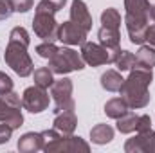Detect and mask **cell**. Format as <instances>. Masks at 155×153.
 I'll list each match as a JSON object with an SVG mask.
<instances>
[{
    "label": "cell",
    "mask_w": 155,
    "mask_h": 153,
    "mask_svg": "<svg viewBox=\"0 0 155 153\" xmlns=\"http://www.w3.org/2000/svg\"><path fill=\"white\" fill-rule=\"evenodd\" d=\"M101 24L103 27H110V29H121V15L116 7H108L101 13Z\"/></svg>",
    "instance_id": "cb8c5ba5"
},
{
    "label": "cell",
    "mask_w": 155,
    "mask_h": 153,
    "mask_svg": "<svg viewBox=\"0 0 155 153\" xmlns=\"http://www.w3.org/2000/svg\"><path fill=\"white\" fill-rule=\"evenodd\" d=\"M51 2H52V4L58 7V11H60V9H63V5H65V2H67V0H51Z\"/></svg>",
    "instance_id": "836d02e7"
},
{
    "label": "cell",
    "mask_w": 155,
    "mask_h": 153,
    "mask_svg": "<svg viewBox=\"0 0 155 153\" xmlns=\"http://www.w3.org/2000/svg\"><path fill=\"white\" fill-rule=\"evenodd\" d=\"M49 69L52 70V74H69L74 70H83L85 69V61L81 58V54L71 49V47H58V50L54 52L52 58H49Z\"/></svg>",
    "instance_id": "3957f363"
},
{
    "label": "cell",
    "mask_w": 155,
    "mask_h": 153,
    "mask_svg": "<svg viewBox=\"0 0 155 153\" xmlns=\"http://www.w3.org/2000/svg\"><path fill=\"white\" fill-rule=\"evenodd\" d=\"M152 81H153L152 69L143 67V65H135L130 70V76L124 79V83H123V86L119 90L121 97L134 110L144 108L152 99V96L148 92V86L152 85Z\"/></svg>",
    "instance_id": "6da1fadb"
},
{
    "label": "cell",
    "mask_w": 155,
    "mask_h": 153,
    "mask_svg": "<svg viewBox=\"0 0 155 153\" xmlns=\"http://www.w3.org/2000/svg\"><path fill=\"white\" fill-rule=\"evenodd\" d=\"M51 96L54 99V114L65 112V110H74V99H72V79L69 77H60L54 79L51 86Z\"/></svg>",
    "instance_id": "8992f818"
},
{
    "label": "cell",
    "mask_w": 155,
    "mask_h": 153,
    "mask_svg": "<svg viewBox=\"0 0 155 153\" xmlns=\"http://www.w3.org/2000/svg\"><path fill=\"white\" fill-rule=\"evenodd\" d=\"M97 38L99 43L107 49H117L119 47V41H121V34L117 29H110V27H101L97 31Z\"/></svg>",
    "instance_id": "d6986e66"
},
{
    "label": "cell",
    "mask_w": 155,
    "mask_h": 153,
    "mask_svg": "<svg viewBox=\"0 0 155 153\" xmlns=\"http://www.w3.org/2000/svg\"><path fill=\"white\" fill-rule=\"evenodd\" d=\"M128 110H130V106L126 105V101L123 97H114V99L107 101V105H105V114L108 115L110 119H119Z\"/></svg>",
    "instance_id": "ffe728a7"
},
{
    "label": "cell",
    "mask_w": 155,
    "mask_h": 153,
    "mask_svg": "<svg viewBox=\"0 0 155 153\" xmlns=\"http://www.w3.org/2000/svg\"><path fill=\"white\" fill-rule=\"evenodd\" d=\"M137 119H139V115L132 114L130 110L126 112L124 115H121L117 121V130L121 132V133H132V132H135V128H137Z\"/></svg>",
    "instance_id": "603a6c76"
},
{
    "label": "cell",
    "mask_w": 155,
    "mask_h": 153,
    "mask_svg": "<svg viewBox=\"0 0 155 153\" xmlns=\"http://www.w3.org/2000/svg\"><path fill=\"white\" fill-rule=\"evenodd\" d=\"M52 124H54L52 128L58 130L61 135H71V133H74V130L78 126V117L74 114V110H65V112L56 114Z\"/></svg>",
    "instance_id": "5bb4252c"
},
{
    "label": "cell",
    "mask_w": 155,
    "mask_h": 153,
    "mask_svg": "<svg viewBox=\"0 0 155 153\" xmlns=\"http://www.w3.org/2000/svg\"><path fill=\"white\" fill-rule=\"evenodd\" d=\"M18 151L20 153H35L43 150V137L36 132H27L18 139Z\"/></svg>",
    "instance_id": "9a60e30c"
},
{
    "label": "cell",
    "mask_w": 155,
    "mask_h": 153,
    "mask_svg": "<svg viewBox=\"0 0 155 153\" xmlns=\"http://www.w3.org/2000/svg\"><path fill=\"white\" fill-rule=\"evenodd\" d=\"M90 139L94 144H108L114 139V128L110 124H96L90 130Z\"/></svg>",
    "instance_id": "e0dca14e"
},
{
    "label": "cell",
    "mask_w": 155,
    "mask_h": 153,
    "mask_svg": "<svg viewBox=\"0 0 155 153\" xmlns=\"http://www.w3.org/2000/svg\"><path fill=\"white\" fill-rule=\"evenodd\" d=\"M45 153H88L90 151V144L76 135H60L58 139H54L52 142H49L45 148Z\"/></svg>",
    "instance_id": "52a82bcc"
},
{
    "label": "cell",
    "mask_w": 155,
    "mask_h": 153,
    "mask_svg": "<svg viewBox=\"0 0 155 153\" xmlns=\"http://www.w3.org/2000/svg\"><path fill=\"white\" fill-rule=\"evenodd\" d=\"M11 135H13V128L7 126L5 122H2L0 124V144H5L11 139Z\"/></svg>",
    "instance_id": "1f68e13d"
},
{
    "label": "cell",
    "mask_w": 155,
    "mask_h": 153,
    "mask_svg": "<svg viewBox=\"0 0 155 153\" xmlns=\"http://www.w3.org/2000/svg\"><path fill=\"white\" fill-rule=\"evenodd\" d=\"M56 50H58V47L54 45V41H43V43H40L38 47H36V52H38V56H40V58H43V60H49V58H52Z\"/></svg>",
    "instance_id": "484cf974"
},
{
    "label": "cell",
    "mask_w": 155,
    "mask_h": 153,
    "mask_svg": "<svg viewBox=\"0 0 155 153\" xmlns=\"http://www.w3.org/2000/svg\"><path fill=\"white\" fill-rule=\"evenodd\" d=\"M33 4H35V0H11L13 11H16V13H27L29 9H33Z\"/></svg>",
    "instance_id": "83f0119b"
},
{
    "label": "cell",
    "mask_w": 155,
    "mask_h": 153,
    "mask_svg": "<svg viewBox=\"0 0 155 153\" xmlns=\"http://www.w3.org/2000/svg\"><path fill=\"white\" fill-rule=\"evenodd\" d=\"M27 47L29 45H25V43H20L16 40H9L7 47H5V54H4L7 67H11V70L15 74H18L20 77L31 76L33 69H35L33 60L27 54Z\"/></svg>",
    "instance_id": "7a4b0ae2"
},
{
    "label": "cell",
    "mask_w": 155,
    "mask_h": 153,
    "mask_svg": "<svg viewBox=\"0 0 155 153\" xmlns=\"http://www.w3.org/2000/svg\"><path fill=\"white\" fill-rule=\"evenodd\" d=\"M13 13L15 11L11 5V0H0V20H7Z\"/></svg>",
    "instance_id": "4dcf8cb0"
},
{
    "label": "cell",
    "mask_w": 155,
    "mask_h": 153,
    "mask_svg": "<svg viewBox=\"0 0 155 153\" xmlns=\"http://www.w3.org/2000/svg\"><path fill=\"white\" fill-rule=\"evenodd\" d=\"M135 60H137V65L153 69L155 67V49H153V45H141V49H139L137 54H135Z\"/></svg>",
    "instance_id": "44dd1931"
},
{
    "label": "cell",
    "mask_w": 155,
    "mask_h": 153,
    "mask_svg": "<svg viewBox=\"0 0 155 153\" xmlns=\"http://www.w3.org/2000/svg\"><path fill=\"white\" fill-rule=\"evenodd\" d=\"M150 18L155 22V5H152V11H150Z\"/></svg>",
    "instance_id": "e575fe53"
},
{
    "label": "cell",
    "mask_w": 155,
    "mask_h": 153,
    "mask_svg": "<svg viewBox=\"0 0 155 153\" xmlns=\"http://www.w3.org/2000/svg\"><path fill=\"white\" fill-rule=\"evenodd\" d=\"M58 22L54 20V15L51 13H35L33 18V29L35 34L43 41H56L58 40Z\"/></svg>",
    "instance_id": "9c48e42d"
},
{
    "label": "cell",
    "mask_w": 155,
    "mask_h": 153,
    "mask_svg": "<svg viewBox=\"0 0 155 153\" xmlns=\"http://www.w3.org/2000/svg\"><path fill=\"white\" fill-rule=\"evenodd\" d=\"M123 83H124V79H123L119 70H112L110 69V70H107L101 76V86L105 90H108V92H119L121 86H123Z\"/></svg>",
    "instance_id": "ac0fdd59"
},
{
    "label": "cell",
    "mask_w": 155,
    "mask_h": 153,
    "mask_svg": "<svg viewBox=\"0 0 155 153\" xmlns=\"http://www.w3.org/2000/svg\"><path fill=\"white\" fill-rule=\"evenodd\" d=\"M114 63L119 72H124V70H132L137 65V60H135V54H132L130 50H119Z\"/></svg>",
    "instance_id": "7402d4cb"
},
{
    "label": "cell",
    "mask_w": 155,
    "mask_h": 153,
    "mask_svg": "<svg viewBox=\"0 0 155 153\" xmlns=\"http://www.w3.org/2000/svg\"><path fill=\"white\" fill-rule=\"evenodd\" d=\"M49 103H51V97L47 88H41L38 85L25 88L22 94V106L31 114H41L43 110L49 108Z\"/></svg>",
    "instance_id": "ba28073f"
},
{
    "label": "cell",
    "mask_w": 155,
    "mask_h": 153,
    "mask_svg": "<svg viewBox=\"0 0 155 153\" xmlns=\"http://www.w3.org/2000/svg\"><path fill=\"white\" fill-rule=\"evenodd\" d=\"M124 9L126 15L150 22V11H152L150 0H124Z\"/></svg>",
    "instance_id": "2e32d148"
},
{
    "label": "cell",
    "mask_w": 155,
    "mask_h": 153,
    "mask_svg": "<svg viewBox=\"0 0 155 153\" xmlns=\"http://www.w3.org/2000/svg\"><path fill=\"white\" fill-rule=\"evenodd\" d=\"M71 20L78 24L81 29H85L87 33L92 29V16H90V11L87 7V4L83 0H72V5H71Z\"/></svg>",
    "instance_id": "4fadbf2b"
},
{
    "label": "cell",
    "mask_w": 155,
    "mask_h": 153,
    "mask_svg": "<svg viewBox=\"0 0 155 153\" xmlns=\"http://www.w3.org/2000/svg\"><path fill=\"white\" fill-rule=\"evenodd\" d=\"M22 99L16 92H7L0 94V122H5L13 130L20 128L24 124V115H22Z\"/></svg>",
    "instance_id": "277c9868"
},
{
    "label": "cell",
    "mask_w": 155,
    "mask_h": 153,
    "mask_svg": "<svg viewBox=\"0 0 155 153\" xmlns=\"http://www.w3.org/2000/svg\"><path fill=\"white\" fill-rule=\"evenodd\" d=\"M124 24H126V31H128V36H130V41H132V43L143 45V43L146 41V29H148V25H150L148 20L124 15Z\"/></svg>",
    "instance_id": "7c38bea8"
},
{
    "label": "cell",
    "mask_w": 155,
    "mask_h": 153,
    "mask_svg": "<svg viewBox=\"0 0 155 153\" xmlns=\"http://www.w3.org/2000/svg\"><path fill=\"white\" fill-rule=\"evenodd\" d=\"M9 40H16V41H20V43H25V45L31 43L29 33H27L24 27H15V29L9 33Z\"/></svg>",
    "instance_id": "4316f807"
},
{
    "label": "cell",
    "mask_w": 155,
    "mask_h": 153,
    "mask_svg": "<svg viewBox=\"0 0 155 153\" xmlns=\"http://www.w3.org/2000/svg\"><path fill=\"white\" fill-rule=\"evenodd\" d=\"M148 130H152V119H150V115H139L135 132L143 133V132H148Z\"/></svg>",
    "instance_id": "f1b7e54d"
},
{
    "label": "cell",
    "mask_w": 155,
    "mask_h": 153,
    "mask_svg": "<svg viewBox=\"0 0 155 153\" xmlns=\"http://www.w3.org/2000/svg\"><path fill=\"white\" fill-rule=\"evenodd\" d=\"M121 47L117 49H107L101 43H94V41H85L81 45V58L87 65L90 67H99V65H108L114 63L119 54Z\"/></svg>",
    "instance_id": "5b68a950"
},
{
    "label": "cell",
    "mask_w": 155,
    "mask_h": 153,
    "mask_svg": "<svg viewBox=\"0 0 155 153\" xmlns=\"http://www.w3.org/2000/svg\"><path fill=\"white\" fill-rule=\"evenodd\" d=\"M126 153H155V132L148 130L143 133H137L135 137L128 139L124 142Z\"/></svg>",
    "instance_id": "30bf717a"
},
{
    "label": "cell",
    "mask_w": 155,
    "mask_h": 153,
    "mask_svg": "<svg viewBox=\"0 0 155 153\" xmlns=\"http://www.w3.org/2000/svg\"><path fill=\"white\" fill-rule=\"evenodd\" d=\"M33 79H35V85H38L41 88H51L52 83H54L52 70L49 67H40V69H36L35 74H33Z\"/></svg>",
    "instance_id": "d4e9b609"
},
{
    "label": "cell",
    "mask_w": 155,
    "mask_h": 153,
    "mask_svg": "<svg viewBox=\"0 0 155 153\" xmlns=\"http://www.w3.org/2000/svg\"><path fill=\"white\" fill-rule=\"evenodd\" d=\"M146 41L155 47V24L153 25H148V29H146Z\"/></svg>",
    "instance_id": "d6a6232c"
},
{
    "label": "cell",
    "mask_w": 155,
    "mask_h": 153,
    "mask_svg": "<svg viewBox=\"0 0 155 153\" xmlns=\"http://www.w3.org/2000/svg\"><path fill=\"white\" fill-rule=\"evenodd\" d=\"M13 90V79L7 76L5 72L0 70V94H7Z\"/></svg>",
    "instance_id": "f546056e"
},
{
    "label": "cell",
    "mask_w": 155,
    "mask_h": 153,
    "mask_svg": "<svg viewBox=\"0 0 155 153\" xmlns=\"http://www.w3.org/2000/svg\"><path fill=\"white\" fill-rule=\"evenodd\" d=\"M87 31L81 29L78 24H74L72 20L63 22L58 27V40L65 45H83L87 41Z\"/></svg>",
    "instance_id": "8fae6325"
}]
</instances>
